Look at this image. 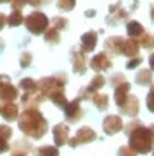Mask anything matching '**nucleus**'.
Masks as SVG:
<instances>
[{
	"instance_id": "obj_1",
	"label": "nucleus",
	"mask_w": 154,
	"mask_h": 156,
	"mask_svg": "<svg viewBox=\"0 0 154 156\" xmlns=\"http://www.w3.org/2000/svg\"><path fill=\"white\" fill-rule=\"evenodd\" d=\"M124 133L129 138V146L135 149L138 154H147L154 149V135L151 128H145L142 121L133 119L124 126Z\"/></svg>"
},
{
	"instance_id": "obj_2",
	"label": "nucleus",
	"mask_w": 154,
	"mask_h": 156,
	"mask_svg": "<svg viewBox=\"0 0 154 156\" xmlns=\"http://www.w3.org/2000/svg\"><path fill=\"white\" fill-rule=\"evenodd\" d=\"M18 126L27 136L37 140L44 136L48 129V121L43 117L37 108H25L23 114H19L18 117Z\"/></svg>"
},
{
	"instance_id": "obj_3",
	"label": "nucleus",
	"mask_w": 154,
	"mask_h": 156,
	"mask_svg": "<svg viewBox=\"0 0 154 156\" xmlns=\"http://www.w3.org/2000/svg\"><path fill=\"white\" fill-rule=\"evenodd\" d=\"M138 7L136 0H119L117 4L108 7V16H106V23L117 27L122 21H129V16L133 14Z\"/></svg>"
},
{
	"instance_id": "obj_4",
	"label": "nucleus",
	"mask_w": 154,
	"mask_h": 156,
	"mask_svg": "<svg viewBox=\"0 0 154 156\" xmlns=\"http://www.w3.org/2000/svg\"><path fill=\"white\" fill-rule=\"evenodd\" d=\"M66 82H68V78H66L64 73H58V75H53V76L41 78V80L37 82L39 92H41L44 98H48L50 99L53 94H57V92H60V90H64Z\"/></svg>"
},
{
	"instance_id": "obj_5",
	"label": "nucleus",
	"mask_w": 154,
	"mask_h": 156,
	"mask_svg": "<svg viewBox=\"0 0 154 156\" xmlns=\"http://www.w3.org/2000/svg\"><path fill=\"white\" fill-rule=\"evenodd\" d=\"M25 27L29 30L30 34H34V36H41V34H44L46 29H48L50 25V20L48 16L44 14V12H41V11H34V12H30L29 16L25 18Z\"/></svg>"
},
{
	"instance_id": "obj_6",
	"label": "nucleus",
	"mask_w": 154,
	"mask_h": 156,
	"mask_svg": "<svg viewBox=\"0 0 154 156\" xmlns=\"http://www.w3.org/2000/svg\"><path fill=\"white\" fill-rule=\"evenodd\" d=\"M96 138H97V135H96V131H94L92 128L83 126V128L78 129L75 136H69L68 146L76 147V146H80V144H90V142H94Z\"/></svg>"
},
{
	"instance_id": "obj_7",
	"label": "nucleus",
	"mask_w": 154,
	"mask_h": 156,
	"mask_svg": "<svg viewBox=\"0 0 154 156\" xmlns=\"http://www.w3.org/2000/svg\"><path fill=\"white\" fill-rule=\"evenodd\" d=\"M105 83H106V78L103 76L101 73H97L96 76L90 80V83L80 90L78 98H80V99H92V96H94L96 92H99V89L105 87Z\"/></svg>"
},
{
	"instance_id": "obj_8",
	"label": "nucleus",
	"mask_w": 154,
	"mask_h": 156,
	"mask_svg": "<svg viewBox=\"0 0 154 156\" xmlns=\"http://www.w3.org/2000/svg\"><path fill=\"white\" fill-rule=\"evenodd\" d=\"M80 98H76V99H73V101H69L68 105L64 107V115H66V121L68 122H71V124H76L78 121L83 117V108H82V105H80Z\"/></svg>"
},
{
	"instance_id": "obj_9",
	"label": "nucleus",
	"mask_w": 154,
	"mask_h": 156,
	"mask_svg": "<svg viewBox=\"0 0 154 156\" xmlns=\"http://www.w3.org/2000/svg\"><path fill=\"white\" fill-rule=\"evenodd\" d=\"M89 66L94 69L96 73H105L112 68V58L108 55V51H101V53H96L94 57L90 58Z\"/></svg>"
},
{
	"instance_id": "obj_10",
	"label": "nucleus",
	"mask_w": 154,
	"mask_h": 156,
	"mask_svg": "<svg viewBox=\"0 0 154 156\" xmlns=\"http://www.w3.org/2000/svg\"><path fill=\"white\" fill-rule=\"evenodd\" d=\"M71 64H73V71L76 75H83L87 71V58L85 51L80 50H71Z\"/></svg>"
},
{
	"instance_id": "obj_11",
	"label": "nucleus",
	"mask_w": 154,
	"mask_h": 156,
	"mask_svg": "<svg viewBox=\"0 0 154 156\" xmlns=\"http://www.w3.org/2000/svg\"><path fill=\"white\" fill-rule=\"evenodd\" d=\"M103 129L106 135H115L121 129H124V122L121 115H106L103 119Z\"/></svg>"
},
{
	"instance_id": "obj_12",
	"label": "nucleus",
	"mask_w": 154,
	"mask_h": 156,
	"mask_svg": "<svg viewBox=\"0 0 154 156\" xmlns=\"http://www.w3.org/2000/svg\"><path fill=\"white\" fill-rule=\"evenodd\" d=\"M124 46H126V37L121 36H112L105 41V48L112 55H124Z\"/></svg>"
},
{
	"instance_id": "obj_13",
	"label": "nucleus",
	"mask_w": 154,
	"mask_h": 156,
	"mask_svg": "<svg viewBox=\"0 0 154 156\" xmlns=\"http://www.w3.org/2000/svg\"><path fill=\"white\" fill-rule=\"evenodd\" d=\"M121 114L122 115H128V117H135L138 115V110H140V101L136 96H128V99L124 101L122 107H119Z\"/></svg>"
},
{
	"instance_id": "obj_14",
	"label": "nucleus",
	"mask_w": 154,
	"mask_h": 156,
	"mask_svg": "<svg viewBox=\"0 0 154 156\" xmlns=\"http://www.w3.org/2000/svg\"><path fill=\"white\" fill-rule=\"evenodd\" d=\"M129 87H131V85H129L128 80L117 83L115 87H114V98H115L117 107H122V105H124V101L128 99V96H129Z\"/></svg>"
},
{
	"instance_id": "obj_15",
	"label": "nucleus",
	"mask_w": 154,
	"mask_h": 156,
	"mask_svg": "<svg viewBox=\"0 0 154 156\" xmlns=\"http://www.w3.org/2000/svg\"><path fill=\"white\" fill-rule=\"evenodd\" d=\"M0 115L4 117L5 121H16L19 117L18 107L14 101H5V103H0Z\"/></svg>"
},
{
	"instance_id": "obj_16",
	"label": "nucleus",
	"mask_w": 154,
	"mask_h": 156,
	"mask_svg": "<svg viewBox=\"0 0 154 156\" xmlns=\"http://www.w3.org/2000/svg\"><path fill=\"white\" fill-rule=\"evenodd\" d=\"M53 140H55V146H64L68 144L69 140V126L68 124H57L53 128Z\"/></svg>"
},
{
	"instance_id": "obj_17",
	"label": "nucleus",
	"mask_w": 154,
	"mask_h": 156,
	"mask_svg": "<svg viewBox=\"0 0 154 156\" xmlns=\"http://www.w3.org/2000/svg\"><path fill=\"white\" fill-rule=\"evenodd\" d=\"M43 99H44V96L39 90H34V92H25L21 96V103H23L25 108H37Z\"/></svg>"
},
{
	"instance_id": "obj_18",
	"label": "nucleus",
	"mask_w": 154,
	"mask_h": 156,
	"mask_svg": "<svg viewBox=\"0 0 154 156\" xmlns=\"http://www.w3.org/2000/svg\"><path fill=\"white\" fill-rule=\"evenodd\" d=\"M96 44H97V32L89 30V32H85V34L82 36V50H83L85 53L94 51Z\"/></svg>"
},
{
	"instance_id": "obj_19",
	"label": "nucleus",
	"mask_w": 154,
	"mask_h": 156,
	"mask_svg": "<svg viewBox=\"0 0 154 156\" xmlns=\"http://www.w3.org/2000/svg\"><path fill=\"white\" fill-rule=\"evenodd\" d=\"M126 30H128V36L133 39H140L145 34V29L140 21H135V20H129L126 21Z\"/></svg>"
},
{
	"instance_id": "obj_20",
	"label": "nucleus",
	"mask_w": 154,
	"mask_h": 156,
	"mask_svg": "<svg viewBox=\"0 0 154 156\" xmlns=\"http://www.w3.org/2000/svg\"><path fill=\"white\" fill-rule=\"evenodd\" d=\"M12 136V129L5 124H0V153L9 151V140Z\"/></svg>"
},
{
	"instance_id": "obj_21",
	"label": "nucleus",
	"mask_w": 154,
	"mask_h": 156,
	"mask_svg": "<svg viewBox=\"0 0 154 156\" xmlns=\"http://www.w3.org/2000/svg\"><path fill=\"white\" fill-rule=\"evenodd\" d=\"M18 98V89L14 87V85H11L9 83H5L4 87L0 89V103H5V101H14Z\"/></svg>"
},
{
	"instance_id": "obj_22",
	"label": "nucleus",
	"mask_w": 154,
	"mask_h": 156,
	"mask_svg": "<svg viewBox=\"0 0 154 156\" xmlns=\"http://www.w3.org/2000/svg\"><path fill=\"white\" fill-rule=\"evenodd\" d=\"M140 41L138 39H133V37H129V39H126V46H124V55L128 58H131V57H136L138 55V51H140Z\"/></svg>"
},
{
	"instance_id": "obj_23",
	"label": "nucleus",
	"mask_w": 154,
	"mask_h": 156,
	"mask_svg": "<svg viewBox=\"0 0 154 156\" xmlns=\"http://www.w3.org/2000/svg\"><path fill=\"white\" fill-rule=\"evenodd\" d=\"M135 82L138 83V85H144V87H147V85H152V69H140L138 73H136L135 76Z\"/></svg>"
},
{
	"instance_id": "obj_24",
	"label": "nucleus",
	"mask_w": 154,
	"mask_h": 156,
	"mask_svg": "<svg viewBox=\"0 0 154 156\" xmlns=\"http://www.w3.org/2000/svg\"><path fill=\"white\" fill-rule=\"evenodd\" d=\"M30 151H32V146H30L29 142H25V140H18V142L14 144V149H12L11 156H29Z\"/></svg>"
},
{
	"instance_id": "obj_25",
	"label": "nucleus",
	"mask_w": 154,
	"mask_h": 156,
	"mask_svg": "<svg viewBox=\"0 0 154 156\" xmlns=\"http://www.w3.org/2000/svg\"><path fill=\"white\" fill-rule=\"evenodd\" d=\"M92 101H94V105H96L97 110H101V112H105L106 108H108V96H106L105 92H96L94 96H92Z\"/></svg>"
},
{
	"instance_id": "obj_26",
	"label": "nucleus",
	"mask_w": 154,
	"mask_h": 156,
	"mask_svg": "<svg viewBox=\"0 0 154 156\" xmlns=\"http://www.w3.org/2000/svg\"><path fill=\"white\" fill-rule=\"evenodd\" d=\"M44 41L50 43V44H58L60 43V30L55 29V27L46 29V32H44Z\"/></svg>"
},
{
	"instance_id": "obj_27",
	"label": "nucleus",
	"mask_w": 154,
	"mask_h": 156,
	"mask_svg": "<svg viewBox=\"0 0 154 156\" xmlns=\"http://www.w3.org/2000/svg\"><path fill=\"white\" fill-rule=\"evenodd\" d=\"M23 21H25V18H23V14H21V9H12V12L7 16V25H9V27H18Z\"/></svg>"
},
{
	"instance_id": "obj_28",
	"label": "nucleus",
	"mask_w": 154,
	"mask_h": 156,
	"mask_svg": "<svg viewBox=\"0 0 154 156\" xmlns=\"http://www.w3.org/2000/svg\"><path fill=\"white\" fill-rule=\"evenodd\" d=\"M36 156H58V146H41L36 149Z\"/></svg>"
},
{
	"instance_id": "obj_29",
	"label": "nucleus",
	"mask_w": 154,
	"mask_h": 156,
	"mask_svg": "<svg viewBox=\"0 0 154 156\" xmlns=\"http://www.w3.org/2000/svg\"><path fill=\"white\" fill-rule=\"evenodd\" d=\"M19 87L23 89L25 92H34V90H39V85L36 80H32V78H23L21 82H19Z\"/></svg>"
},
{
	"instance_id": "obj_30",
	"label": "nucleus",
	"mask_w": 154,
	"mask_h": 156,
	"mask_svg": "<svg viewBox=\"0 0 154 156\" xmlns=\"http://www.w3.org/2000/svg\"><path fill=\"white\" fill-rule=\"evenodd\" d=\"M138 41H140V46L142 48H147V50L154 48V34H151V32H145Z\"/></svg>"
},
{
	"instance_id": "obj_31",
	"label": "nucleus",
	"mask_w": 154,
	"mask_h": 156,
	"mask_svg": "<svg viewBox=\"0 0 154 156\" xmlns=\"http://www.w3.org/2000/svg\"><path fill=\"white\" fill-rule=\"evenodd\" d=\"M76 5V0H58L57 2V7L60 11H73Z\"/></svg>"
},
{
	"instance_id": "obj_32",
	"label": "nucleus",
	"mask_w": 154,
	"mask_h": 156,
	"mask_svg": "<svg viewBox=\"0 0 154 156\" xmlns=\"http://www.w3.org/2000/svg\"><path fill=\"white\" fill-rule=\"evenodd\" d=\"M51 27H55L58 30H66L68 29V20L62 18V16H55V18L51 20Z\"/></svg>"
},
{
	"instance_id": "obj_33",
	"label": "nucleus",
	"mask_w": 154,
	"mask_h": 156,
	"mask_svg": "<svg viewBox=\"0 0 154 156\" xmlns=\"http://www.w3.org/2000/svg\"><path fill=\"white\" fill-rule=\"evenodd\" d=\"M142 62H144V58L140 57V55H136V57H131V58L126 60V68L128 69H135V68H138Z\"/></svg>"
},
{
	"instance_id": "obj_34",
	"label": "nucleus",
	"mask_w": 154,
	"mask_h": 156,
	"mask_svg": "<svg viewBox=\"0 0 154 156\" xmlns=\"http://www.w3.org/2000/svg\"><path fill=\"white\" fill-rule=\"evenodd\" d=\"M117 154L119 156H136L138 153L131 146H122V147H119V153Z\"/></svg>"
},
{
	"instance_id": "obj_35",
	"label": "nucleus",
	"mask_w": 154,
	"mask_h": 156,
	"mask_svg": "<svg viewBox=\"0 0 154 156\" xmlns=\"http://www.w3.org/2000/svg\"><path fill=\"white\" fill-rule=\"evenodd\" d=\"M145 105L149 108V112H152L154 114V83L151 85V90H149V94H147V101H145Z\"/></svg>"
},
{
	"instance_id": "obj_36",
	"label": "nucleus",
	"mask_w": 154,
	"mask_h": 156,
	"mask_svg": "<svg viewBox=\"0 0 154 156\" xmlns=\"http://www.w3.org/2000/svg\"><path fill=\"white\" fill-rule=\"evenodd\" d=\"M30 62H32V55H30L29 51L21 53V58H19V66H21V68H29Z\"/></svg>"
},
{
	"instance_id": "obj_37",
	"label": "nucleus",
	"mask_w": 154,
	"mask_h": 156,
	"mask_svg": "<svg viewBox=\"0 0 154 156\" xmlns=\"http://www.w3.org/2000/svg\"><path fill=\"white\" fill-rule=\"evenodd\" d=\"M124 80H126V76L122 73H115L114 76L110 78V83H112V87H115L117 83H121V82H124Z\"/></svg>"
},
{
	"instance_id": "obj_38",
	"label": "nucleus",
	"mask_w": 154,
	"mask_h": 156,
	"mask_svg": "<svg viewBox=\"0 0 154 156\" xmlns=\"http://www.w3.org/2000/svg\"><path fill=\"white\" fill-rule=\"evenodd\" d=\"M12 4V9H21L25 4H29V0H11Z\"/></svg>"
},
{
	"instance_id": "obj_39",
	"label": "nucleus",
	"mask_w": 154,
	"mask_h": 156,
	"mask_svg": "<svg viewBox=\"0 0 154 156\" xmlns=\"http://www.w3.org/2000/svg\"><path fill=\"white\" fill-rule=\"evenodd\" d=\"M51 0H29L30 5H34V7H39V5H44V4H48Z\"/></svg>"
},
{
	"instance_id": "obj_40",
	"label": "nucleus",
	"mask_w": 154,
	"mask_h": 156,
	"mask_svg": "<svg viewBox=\"0 0 154 156\" xmlns=\"http://www.w3.org/2000/svg\"><path fill=\"white\" fill-rule=\"evenodd\" d=\"M5 25H7V16H5V14H2V12H0V30L4 29V27H5Z\"/></svg>"
},
{
	"instance_id": "obj_41",
	"label": "nucleus",
	"mask_w": 154,
	"mask_h": 156,
	"mask_svg": "<svg viewBox=\"0 0 154 156\" xmlns=\"http://www.w3.org/2000/svg\"><path fill=\"white\" fill-rule=\"evenodd\" d=\"M149 68L154 71V53H151V55H149Z\"/></svg>"
},
{
	"instance_id": "obj_42",
	"label": "nucleus",
	"mask_w": 154,
	"mask_h": 156,
	"mask_svg": "<svg viewBox=\"0 0 154 156\" xmlns=\"http://www.w3.org/2000/svg\"><path fill=\"white\" fill-rule=\"evenodd\" d=\"M94 14H96V11H94V9H89L85 12V16H89V18H90V16H94Z\"/></svg>"
},
{
	"instance_id": "obj_43",
	"label": "nucleus",
	"mask_w": 154,
	"mask_h": 156,
	"mask_svg": "<svg viewBox=\"0 0 154 156\" xmlns=\"http://www.w3.org/2000/svg\"><path fill=\"white\" fill-rule=\"evenodd\" d=\"M151 21L154 23V5H151Z\"/></svg>"
},
{
	"instance_id": "obj_44",
	"label": "nucleus",
	"mask_w": 154,
	"mask_h": 156,
	"mask_svg": "<svg viewBox=\"0 0 154 156\" xmlns=\"http://www.w3.org/2000/svg\"><path fill=\"white\" fill-rule=\"evenodd\" d=\"M7 2H11V0H0V4H7Z\"/></svg>"
},
{
	"instance_id": "obj_45",
	"label": "nucleus",
	"mask_w": 154,
	"mask_h": 156,
	"mask_svg": "<svg viewBox=\"0 0 154 156\" xmlns=\"http://www.w3.org/2000/svg\"><path fill=\"white\" fill-rule=\"evenodd\" d=\"M149 128H151V131H152V135H154V124H151Z\"/></svg>"
},
{
	"instance_id": "obj_46",
	"label": "nucleus",
	"mask_w": 154,
	"mask_h": 156,
	"mask_svg": "<svg viewBox=\"0 0 154 156\" xmlns=\"http://www.w3.org/2000/svg\"><path fill=\"white\" fill-rule=\"evenodd\" d=\"M152 156H154V149H152Z\"/></svg>"
}]
</instances>
